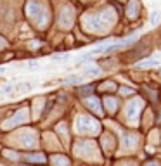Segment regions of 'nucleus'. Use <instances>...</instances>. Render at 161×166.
<instances>
[{"label": "nucleus", "mask_w": 161, "mask_h": 166, "mask_svg": "<svg viewBox=\"0 0 161 166\" xmlns=\"http://www.w3.org/2000/svg\"><path fill=\"white\" fill-rule=\"evenodd\" d=\"M159 64V59H146L142 62H137L135 68H151V66H158Z\"/></svg>", "instance_id": "nucleus-1"}, {"label": "nucleus", "mask_w": 161, "mask_h": 166, "mask_svg": "<svg viewBox=\"0 0 161 166\" xmlns=\"http://www.w3.org/2000/svg\"><path fill=\"white\" fill-rule=\"evenodd\" d=\"M83 81V76L82 74H71L68 78L62 80V83H68V85H73V83H82Z\"/></svg>", "instance_id": "nucleus-2"}, {"label": "nucleus", "mask_w": 161, "mask_h": 166, "mask_svg": "<svg viewBox=\"0 0 161 166\" xmlns=\"http://www.w3.org/2000/svg\"><path fill=\"white\" fill-rule=\"evenodd\" d=\"M99 74H100L99 68H87V69L83 71L82 76H99Z\"/></svg>", "instance_id": "nucleus-3"}, {"label": "nucleus", "mask_w": 161, "mask_h": 166, "mask_svg": "<svg viewBox=\"0 0 161 166\" xmlns=\"http://www.w3.org/2000/svg\"><path fill=\"white\" fill-rule=\"evenodd\" d=\"M159 19H161V14L158 12V10H154V12H152V16H151V24H152V26H156Z\"/></svg>", "instance_id": "nucleus-4"}, {"label": "nucleus", "mask_w": 161, "mask_h": 166, "mask_svg": "<svg viewBox=\"0 0 161 166\" xmlns=\"http://www.w3.org/2000/svg\"><path fill=\"white\" fill-rule=\"evenodd\" d=\"M30 88H31V85H30V83H24V85H19V87H18V90L24 92V90H30Z\"/></svg>", "instance_id": "nucleus-5"}, {"label": "nucleus", "mask_w": 161, "mask_h": 166, "mask_svg": "<svg viewBox=\"0 0 161 166\" xmlns=\"http://www.w3.org/2000/svg\"><path fill=\"white\" fill-rule=\"evenodd\" d=\"M52 59H54V61H66V59H68V56H54Z\"/></svg>", "instance_id": "nucleus-6"}, {"label": "nucleus", "mask_w": 161, "mask_h": 166, "mask_svg": "<svg viewBox=\"0 0 161 166\" xmlns=\"http://www.w3.org/2000/svg\"><path fill=\"white\" fill-rule=\"evenodd\" d=\"M87 92H92V87H85V88H80V93H87Z\"/></svg>", "instance_id": "nucleus-7"}, {"label": "nucleus", "mask_w": 161, "mask_h": 166, "mask_svg": "<svg viewBox=\"0 0 161 166\" xmlns=\"http://www.w3.org/2000/svg\"><path fill=\"white\" fill-rule=\"evenodd\" d=\"M11 90H12V87H11V85H9V87H4V88H2V92H11Z\"/></svg>", "instance_id": "nucleus-8"}, {"label": "nucleus", "mask_w": 161, "mask_h": 166, "mask_svg": "<svg viewBox=\"0 0 161 166\" xmlns=\"http://www.w3.org/2000/svg\"><path fill=\"white\" fill-rule=\"evenodd\" d=\"M5 73V69H4V68H0V74H4Z\"/></svg>", "instance_id": "nucleus-9"}, {"label": "nucleus", "mask_w": 161, "mask_h": 166, "mask_svg": "<svg viewBox=\"0 0 161 166\" xmlns=\"http://www.w3.org/2000/svg\"><path fill=\"white\" fill-rule=\"evenodd\" d=\"M159 73H161V71H159Z\"/></svg>", "instance_id": "nucleus-10"}]
</instances>
